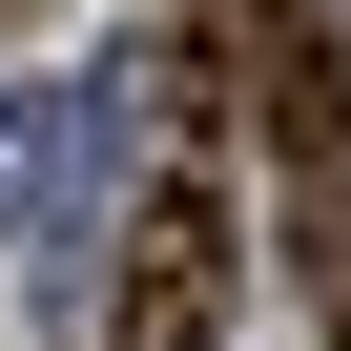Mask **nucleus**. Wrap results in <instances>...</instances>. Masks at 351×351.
Returning <instances> with one entry per match:
<instances>
[{"instance_id": "nucleus-1", "label": "nucleus", "mask_w": 351, "mask_h": 351, "mask_svg": "<svg viewBox=\"0 0 351 351\" xmlns=\"http://www.w3.org/2000/svg\"><path fill=\"white\" fill-rule=\"evenodd\" d=\"M124 310H165V330L228 310V207H207V186H145V228H124Z\"/></svg>"}, {"instance_id": "nucleus-2", "label": "nucleus", "mask_w": 351, "mask_h": 351, "mask_svg": "<svg viewBox=\"0 0 351 351\" xmlns=\"http://www.w3.org/2000/svg\"><path fill=\"white\" fill-rule=\"evenodd\" d=\"M83 165H104V104H0V228H62Z\"/></svg>"}, {"instance_id": "nucleus-3", "label": "nucleus", "mask_w": 351, "mask_h": 351, "mask_svg": "<svg viewBox=\"0 0 351 351\" xmlns=\"http://www.w3.org/2000/svg\"><path fill=\"white\" fill-rule=\"evenodd\" d=\"M124 351H207V330H165V310H124Z\"/></svg>"}, {"instance_id": "nucleus-4", "label": "nucleus", "mask_w": 351, "mask_h": 351, "mask_svg": "<svg viewBox=\"0 0 351 351\" xmlns=\"http://www.w3.org/2000/svg\"><path fill=\"white\" fill-rule=\"evenodd\" d=\"M330 351H351V248H330Z\"/></svg>"}]
</instances>
